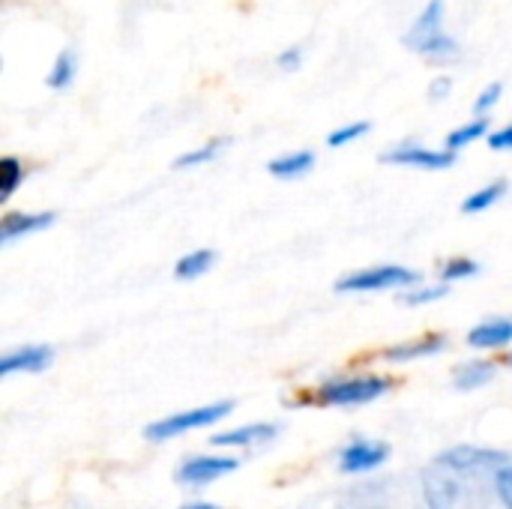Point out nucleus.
I'll list each match as a JSON object with an SVG mask.
<instances>
[{"label": "nucleus", "mask_w": 512, "mask_h": 509, "mask_svg": "<svg viewBox=\"0 0 512 509\" xmlns=\"http://www.w3.org/2000/svg\"><path fill=\"white\" fill-rule=\"evenodd\" d=\"M504 468L507 456L498 450H447L423 471L426 504L429 509H489Z\"/></svg>", "instance_id": "obj_1"}, {"label": "nucleus", "mask_w": 512, "mask_h": 509, "mask_svg": "<svg viewBox=\"0 0 512 509\" xmlns=\"http://www.w3.org/2000/svg\"><path fill=\"white\" fill-rule=\"evenodd\" d=\"M444 15H447V6H444V0H429L426 6H423V12L417 15V21L408 27V33L402 36V42L414 51V54H420V57H426V60H432V63H447V60H453V57H459V42L447 33V27H444Z\"/></svg>", "instance_id": "obj_2"}, {"label": "nucleus", "mask_w": 512, "mask_h": 509, "mask_svg": "<svg viewBox=\"0 0 512 509\" xmlns=\"http://www.w3.org/2000/svg\"><path fill=\"white\" fill-rule=\"evenodd\" d=\"M420 276L408 267H399V264H381V267H366V270H357L351 276H345L336 291L342 294H369V291H393V288H408L414 285Z\"/></svg>", "instance_id": "obj_3"}, {"label": "nucleus", "mask_w": 512, "mask_h": 509, "mask_svg": "<svg viewBox=\"0 0 512 509\" xmlns=\"http://www.w3.org/2000/svg\"><path fill=\"white\" fill-rule=\"evenodd\" d=\"M231 414V402H219V405H204V408H192V411H180V414H171L165 420H156L147 426V438L150 441H168V438H177V435H186L192 429H207L213 423H219L222 417Z\"/></svg>", "instance_id": "obj_4"}, {"label": "nucleus", "mask_w": 512, "mask_h": 509, "mask_svg": "<svg viewBox=\"0 0 512 509\" xmlns=\"http://www.w3.org/2000/svg\"><path fill=\"white\" fill-rule=\"evenodd\" d=\"M384 393H387L384 378H345V381H327L324 387H318V402L336 405V408H351V405L375 402Z\"/></svg>", "instance_id": "obj_5"}, {"label": "nucleus", "mask_w": 512, "mask_h": 509, "mask_svg": "<svg viewBox=\"0 0 512 509\" xmlns=\"http://www.w3.org/2000/svg\"><path fill=\"white\" fill-rule=\"evenodd\" d=\"M387 165H408V168H423V171H444L456 162V153L450 150H432L423 144H396L381 156Z\"/></svg>", "instance_id": "obj_6"}, {"label": "nucleus", "mask_w": 512, "mask_h": 509, "mask_svg": "<svg viewBox=\"0 0 512 509\" xmlns=\"http://www.w3.org/2000/svg\"><path fill=\"white\" fill-rule=\"evenodd\" d=\"M237 465L240 462L228 459V456H192L177 468V480L183 486H204V483H213V480L237 471Z\"/></svg>", "instance_id": "obj_7"}, {"label": "nucleus", "mask_w": 512, "mask_h": 509, "mask_svg": "<svg viewBox=\"0 0 512 509\" xmlns=\"http://www.w3.org/2000/svg\"><path fill=\"white\" fill-rule=\"evenodd\" d=\"M390 456V447L381 444V441H366V438H357L351 441L342 456H339V465L345 474H366V471H375L378 465H384Z\"/></svg>", "instance_id": "obj_8"}, {"label": "nucleus", "mask_w": 512, "mask_h": 509, "mask_svg": "<svg viewBox=\"0 0 512 509\" xmlns=\"http://www.w3.org/2000/svg\"><path fill=\"white\" fill-rule=\"evenodd\" d=\"M51 348H45V345H27V348H18V351H12V354H6L3 360H0V375L3 378H9V375H15V372H42L48 363H51Z\"/></svg>", "instance_id": "obj_9"}, {"label": "nucleus", "mask_w": 512, "mask_h": 509, "mask_svg": "<svg viewBox=\"0 0 512 509\" xmlns=\"http://www.w3.org/2000/svg\"><path fill=\"white\" fill-rule=\"evenodd\" d=\"M54 222V213H9L0 222V240L3 243H15L27 234H36L42 228H48Z\"/></svg>", "instance_id": "obj_10"}, {"label": "nucleus", "mask_w": 512, "mask_h": 509, "mask_svg": "<svg viewBox=\"0 0 512 509\" xmlns=\"http://www.w3.org/2000/svg\"><path fill=\"white\" fill-rule=\"evenodd\" d=\"M276 435V426L270 423H252V426H243V429H234V432H222V435H213L210 444L213 447H252V444H261V441H270Z\"/></svg>", "instance_id": "obj_11"}, {"label": "nucleus", "mask_w": 512, "mask_h": 509, "mask_svg": "<svg viewBox=\"0 0 512 509\" xmlns=\"http://www.w3.org/2000/svg\"><path fill=\"white\" fill-rule=\"evenodd\" d=\"M315 168V153L312 150H294V153H285V156H276L267 171L279 180H294V177H303Z\"/></svg>", "instance_id": "obj_12"}, {"label": "nucleus", "mask_w": 512, "mask_h": 509, "mask_svg": "<svg viewBox=\"0 0 512 509\" xmlns=\"http://www.w3.org/2000/svg\"><path fill=\"white\" fill-rule=\"evenodd\" d=\"M441 348H444V339L441 336H423V339H414V342H405V345L390 348L384 357L390 363H411V360H420V357H432Z\"/></svg>", "instance_id": "obj_13"}, {"label": "nucleus", "mask_w": 512, "mask_h": 509, "mask_svg": "<svg viewBox=\"0 0 512 509\" xmlns=\"http://www.w3.org/2000/svg\"><path fill=\"white\" fill-rule=\"evenodd\" d=\"M507 342H512V321H504V318L486 321V324L474 327L468 336V345H474V348H501Z\"/></svg>", "instance_id": "obj_14"}, {"label": "nucleus", "mask_w": 512, "mask_h": 509, "mask_svg": "<svg viewBox=\"0 0 512 509\" xmlns=\"http://www.w3.org/2000/svg\"><path fill=\"white\" fill-rule=\"evenodd\" d=\"M75 75H78V54H75L72 48H63V51L54 57V63H51L45 81H48L51 90H66V87H72Z\"/></svg>", "instance_id": "obj_15"}, {"label": "nucleus", "mask_w": 512, "mask_h": 509, "mask_svg": "<svg viewBox=\"0 0 512 509\" xmlns=\"http://www.w3.org/2000/svg\"><path fill=\"white\" fill-rule=\"evenodd\" d=\"M213 261H216V255H213L210 249H198V252H192V255H183V258L177 261V267H174V276H177V279H183V282H189V279H198V276H204V273L213 267Z\"/></svg>", "instance_id": "obj_16"}, {"label": "nucleus", "mask_w": 512, "mask_h": 509, "mask_svg": "<svg viewBox=\"0 0 512 509\" xmlns=\"http://www.w3.org/2000/svg\"><path fill=\"white\" fill-rule=\"evenodd\" d=\"M495 378V366L480 360V363H465L459 372H456V387L459 390H480L486 387L489 381Z\"/></svg>", "instance_id": "obj_17"}, {"label": "nucleus", "mask_w": 512, "mask_h": 509, "mask_svg": "<svg viewBox=\"0 0 512 509\" xmlns=\"http://www.w3.org/2000/svg\"><path fill=\"white\" fill-rule=\"evenodd\" d=\"M504 195H507V183H504V180H495V183L477 189L474 195H468L465 204H462V210H465V213H483V210H489L492 204H498Z\"/></svg>", "instance_id": "obj_18"}, {"label": "nucleus", "mask_w": 512, "mask_h": 509, "mask_svg": "<svg viewBox=\"0 0 512 509\" xmlns=\"http://www.w3.org/2000/svg\"><path fill=\"white\" fill-rule=\"evenodd\" d=\"M483 135H489V120H486V117H477V120H471V123H465V126H459V129H453V132L447 135V150L456 153V150L474 144V141L483 138Z\"/></svg>", "instance_id": "obj_19"}, {"label": "nucleus", "mask_w": 512, "mask_h": 509, "mask_svg": "<svg viewBox=\"0 0 512 509\" xmlns=\"http://www.w3.org/2000/svg\"><path fill=\"white\" fill-rule=\"evenodd\" d=\"M21 180H24V165L15 156H6L0 162V201H9Z\"/></svg>", "instance_id": "obj_20"}, {"label": "nucleus", "mask_w": 512, "mask_h": 509, "mask_svg": "<svg viewBox=\"0 0 512 509\" xmlns=\"http://www.w3.org/2000/svg\"><path fill=\"white\" fill-rule=\"evenodd\" d=\"M228 144V138H219V141H207L204 147H198V150H189V153H183V156H177V168H195V165H207L210 159H216L219 153H222V147Z\"/></svg>", "instance_id": "obj_21"}, {"label": "nucleus", "mask_w": 512, "mask_h": 509, "mask_svg": "<svg viewBox=\"0 0 512 509\" xmlns=\"http://www.w3.org/2000/svg\"><path fill=\"white\" fill-rule=\"evenodd\" d=\"M369 129H372V123H369V120H357V123L339 126V129H333V132L327 135V144H330V147H345V144H351V141L363 138Z\"/></svg>", "instance_id": "obj_22"}, {"label": "nucleus", "mask_w": 512, "mask_h": 509, "mask_svg": "<svg viewBox=\"0 0 512 509\" xmlns=\"http://www.w3.org/2000/svg\"><path fill=\"white\" fill-rule=\"evenodd\" d=\"M501 96H504V84H501V81H492L489 87H483V90H480V96L474 99V111H477V117L489 114V111L501 102Z\"/></svg>", "instance_id": "obj_23"}, {"label": "nucleus", "mask_w": 512, "mask_h": 509, "mask_svg": "<svg viewBox=\"0 0 512 509\" xmlns=\"http://www.w3.org/2000/svg\"><path fill=\"white\" fill-rule=\"evenodd\" d=\"M477 270H480V264H477V261L456 258V261H450V264L441 270V276H444V282H459V279H468V276H474Z\"/></svg>", "instance_id": "obj_24"}, {"label": "nucleus", "mask_w": 512, "mask_h": 509, "mask_svg": "<svg viewBox=\"0 0 512 509\" xmlns=\"http://www.w3.org/2000/svg\"><path fill=\"white\" fill-rule=\"evenodd\" d=\"M447 294V288H420V291H408L402 300L408 306H423V303H432V300H441Z\"/></svg>", "instance_id": "obj_25"}, {"label": "nucleus", "mask_w": 512, "mask_h": 509, "mask_svg": "<svg viewBox=\"0 0 512 509\" xmlns=\"http://www.w3.org/2000/svg\"><path fill=\"white\" fill-rule=\"evenodd\" d=\"M300 63H303V48H300V45L282 48L279 57H276V66H279V69H300Z\"/></svg>", "instance_id": "obj_26"}, {"label": "nucleus", "mask_w": 512, "mask_h": 509, "mask_svg": "<svg viewBox=\"0 0 512 509\" xmlns=\"http://www.w3.org/2000/svg\"><path fill=\"white\" fill-rule=\"evenodd\" d=\"M498 498L504 501V507L512 509V465L498 474Z\"/></svg>", "instance_id": "obj_27"}, {"label": "nucleus", "mask_w": 512, "mask_h": 509, "mask_svg": "<svg viewBox=\"0 0 512 509\" xmlns=\"http://www.w3.org/2000/svg\"><path fill=\"white\" fill-rule=\"evenodd\" d=\"M489 147L492 150H512V123L489 135Z\"/></svg>", "instance_id": "obj_28"}, {"label": "nucleus", "mask_w": 512, "mask_h": 509, "mask_svg": "<svg viewBox=\"0 0 512 509\" xmlns=\"http://www.w3.org/2000/svg\"><path fill=\"white\" fill-rule=\"evenodd\" d=\"M450 87H453V81H450L447 75H441V78H435V81H432V87H429V96H432V99H447Z\"/></svg>", "instance_id": "obj_29"}, {"label": "nucleus", "mask_w": 512, "mask_h": 509, "mask_svg": "<svg viewBox=\"0 0 512 509\" xmlns=\"http://www.w3.org/2000/svg\"><path fill=\"white\" fill-rule=\"evenodd\" d=\"M183 509H219V507H213V504H189V507H183Z\"/></svg>", "instance_id": "obj_30"}, {"label": "nucleus", "mask_w": 512, "mask_h": 509, "mask_svg": "<svg viewBox=\"0 0 512 509\" xmlns=\"http://www.w3.org/2000/svg\"><path fill=\"white\" fill-rule=\"evenodd\" d=\"M507 363H510V366H512V354H510V357H507Z\"/></svg>", "instance_id": "obj_31"}]
</instances>
